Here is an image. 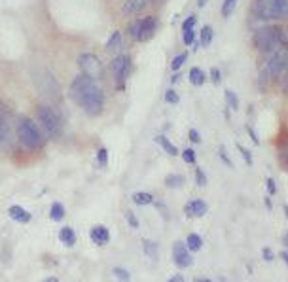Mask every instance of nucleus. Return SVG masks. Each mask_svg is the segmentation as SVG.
<instances>
[{"mask_svg": "<svg viewBox=\"0 0 288 282\" xmlns=\"http://www.w3.org/2000/svg\"><path fill=\"white\" fill-rule=\"evenodd\" d=\"M214 40V29L210 25H203L201 30H199V44L201 48H209L210 44Z\"/></svg>", "mask_w": 288, "mask_h": 282, "instance_id": "20", "label": "nucleus"}, {"mask_svg": "<svg viewBox=\"0 0 288 282\" xmlns=\"http://www.w3.org/2000/svg\"><path fill=\"white\" fill-rule=\"evenodd\" d=\"M131 201L135 203L137 207H148L152 203H156V197L148 193V191H135L133 195H131Z\"/></svg>", "mask_w": 288, "mask_h": 282, "instance_id": "18", "label": "nucleus"}, {"mask_svg": "<svg viewBox=\"0 0 288 282\" xmlns=\"http://www.w3.org/2000/svg\"><path fill=\"white\" fill-rule=\"evenodd\" d=\"M146 6H154V4H159V0H144Z\"/></svg>", "mask_w": 288, "mask_h": 282, "instance_id": "50", "label": "nucleus"}, {"mask_svg": "<svg viewBox=\"0 0 288 282\" xmlns=\"http://www.w3.org/2000/svg\"><path fill=\"white\" fill-rule=\"evenodd\" d=\"M17 137L21 140V144L25 148H29V150H40V148H44V142H46V137L40 131V127L29 117H19V122H17Z\"/></svg>", "mask_w": 288, "mask_h": 282, "instance_id": "4", "label": "nucleus"}, {"mask_svg": "<svg viewBox=\"0 0 288 282\" xmlns=\"http://www.w3.org/2000/svg\"><path fill=\"white\" fill-rule=\"evenodd\" d=\"M8 140H10V125L4 116H0V144H6Z\"/></svg>", "mask_w": 288, "mask_h": 282, "instance_id": "30", "label": "nucleus"}, {"mask_svg": "<svg viewBox=\"0 0 288 282\" xmlns=\"http://www.w3.org/2000/svg\"><path fill=\"white\" fill-rule=\"evenodd\" d=\"M78 66L82 74H86L89 78H93V80H101L102 78V72H104V66H102L101 59L97 57L95 53H82L78 57Z\"/></svg>", "mask_w": 288, "mask_h": 282, "instance_id": "8", "label": "nucleus"}, {"mask_svg": "<svg viewBox=\"0 0 288 282\" xmlns=\"http://www.w3.org/2000/svg\"><path fill=\"white\" fill-rule=\"evenodd\" d=\"M188 78H190V84L194 87H203L207 84V80H209V76H207V72L203 70L201 66H192Z\"/></svg>", "mask_w": 288, "mask_h": 282, "instance_id": "14", "label": "nucleus"}, {"mask_svg": "<svg viewBox=\"0 0 288 282\" xmlns=\"http://www.w3.org/2000/svg\"><path fill=\"white\" fill-rule=\"evenodd\" d=\"M281 157H282V163H284V169H288V152H282Z\"/></svg>", "mask_w": 288, "mask_h": 282, "instance_id": "47", "label": "nucleus"}, {"mask_svg": "<svg viewBox=\"0 0 288 282\" xmlns=\"http://www.w3.org/2000/svg\"><path fill=\"white\" fill-rule=\"evenodd\" d=\"M70 97L87 116H99L104 108V93L99 82L89 78L86 74L74 76L70 82Z\"/></svg>", "mask_w": 288, "mask_h": 282, "instance_id": "1", "label": "nucleus"}, {"mask_svg": "<svg viewBox=\"0 0 288 282\" xmlns=\"http://www.w3.org/2000/svg\"><path fill=\"white\" fill-rule=\"evenodd\" d=\"M282 19H288V0L284 2V14H282Z\"/></svg>", "mask_w": 288, "mask_h": 282, "instance_id": "51", "label": "nucleus"}, {"mask_svg": "<svg viewBox=\"0 0 288 282\" xmlns=\"http://www.w3.org/2000/svg\"><path fill=\"white\" fill-rule=\"evenodd\" d=\"M209 80L212 82V86H220L222 84V70L218 66H212L209 72Z\"/></svg>", "mask_w": 288, "mask_h": 282, "instance_id": "34", "label": "nucleus"}, {"mask_svg": "<svg viewBox=\"0 0 288 282\" xmlns=\"http://www.w3.org/2000/svg\"><path fill=\"white\" fill-rule=\"evenodd\" d=\"M282 243H284V246H288V233L282 235Z\"/></svg>", "mask_w": 288, "mask_h": 282, "instance_id": "54", "label": "nucleus"}, {"mask_svg": "<svg viewBox=\"0 0 288 282\" xmlns=\"http://www.w3.org/2000/svg\"><path fill=\"white\" fill-rule=\"evenodd\" d=\"M188 137H190V142L192 144H201V135H199V131L197 129H190L188 131Z\"/></svg>", "mask_w": 288, "mask_h": 282, "instance_id": "42", "label": "nucleus"}, {"mask_svg": "<svg viewBox=\"0 0 288 282\" xmlns=\"http://www.w3.org/2000/svg\"><path fill=\"white\" fill-rule=\"evenodd\" d=\"M194 282H212V280H210V278H203L201 276V278H195Z\"/></svg>", "mask_w": 288, "mask_h": 282, "instance_id": "53", "label": "nucleus"}, {"mask_svg": "<svg viewBox=\"0 0 288 282\" xmlns=\"http://www.w3.org/2000/svg\"><path fill=\"white\" fill-rule=\"evenodd\" d=\"M180 76H182V74H180V70H178V72H174L173 76H171V82H173V84H176V82H180Z\"/></svg>", "mask_w": 288, "mask_h": 282, "instance_id": "46", "label": "nucleus"}, {"mask_svg": "<svg viewBox=\"0 0 288 282\" xmlns=\"http://www.w3.org/2000/svg\"><path fill=\"white\" fill-rule=\"evenodd\" d=\"M50 218L53 220V222H61V220L65 218V207H63V205H61L59 201H55L53 205H51Z\"/></svg>", "mask_w": 288, "mask_h": 282, "instance_id": "26", "label": "nucleus"}, {"mask_svg": "<svg viewBox=\"0 0 288 282\" xmlns=\"http://www.w3.org/2000/svg\"><path fill=\"white\" fill-rule=\"evenodd\" d=\"M112 273H114V276L118 278V280H122V282H129L131 280V273L127 271V269L114 267V269H112Z\"/></svg>", "mask_w": 288, "mask_h": 282, "instance_id": "36", "label": "nucleus"}, {"mask_svg": "<svg viewBox=\"0 0 288 282\" xmlns=\"http://www.w3.org/2000/svg\"><path fill=\"white\" fill-rule=\"evenodd\" d=\"M224 101H226V106L230 110H239V97L233 89H226L224 91Z\"/></svg>", "mask_w": 288, "mask_h": 282, "instance_id": "24", "label": "nucleus"}, {"mask_svg": "<svg viewBox=\"0 0 288 282\" xmlns=\"http://www.w3.org/2000/svg\"><path fill=\"white\" fill-rule=\"evenodd\" d=\"M36 117L40 122L44 135H48L50 138H59L63 135V122L55 110L51 108L50 104H40L36 108Z\"/></svg>", "mask_w": 288, "mask_h": 282, "instance_id": "5", "label": "nucleus"}, {"mask_svg": "<svg viewBox=\"0 0 288 282\" xmlns=\"http://www.w3.org/2000/svg\"><path fill=\"white\" fill-rule=\"evenodd\" d=\"M167 282H184V276H182V275H174V276H171V278H169Z\"/></svg>", "mask_w": 288, "mask_h": 282, "instance_id": "45", "label": "nucleus"}, {"mask_svg": "<svg viewBox=\"0 0 288 282\" xmlns=\"http://www.w3.org/2000/svg\"><path fill=\"white\" fill-rule=\"evenodd\" d=\"M125 220H127V224L133 227V229H138L140 227V222H138V218L131 212V210H125Z\"/></svg>", "mask_w": 288, "mask_h": 282, "instance_id": "39", "label": "nucleus"}, {"mask_svg": "<svg viewBox=\"0 0 288 282\" xmlns=\"http://www.w3.org/2000/svg\"><path fill=\"white\" fill-rule=\"evenodd\" d=\"M184 243H186V246L190 248V252H199L203 248V237L197 235V233H190Z\"/></svg>", "mask_w": 288, "mask_h": 282, "instance_id": "22", "label": "nucleus"}, {"mask_svg": "<svg viewBox=\"0 0 288 282\" xmlns=\"http://www.w3.org/2000/svg\"><path fill=\"white\" fill-rule=\"evenodd\" d=\"M284 216L288 218V207H284Z\"/></svg>", "mask_w": 288, "mask_h": 282, "instance_id": "55", "label": "nucleus"}, {"mask_svg": "<svg viewBox=\"0 0 288 282\" xmlns=\"http://www.w3.org/2000/svg\"><path fill=\"white\" fill-rule=\"evenodd\" d=\"M140 23H142V19L137 17V19H133V21L129 23V27H127V34H129L133 40H138V34H140Z\"/></svg>", "mask_w": 288, "mask_h": 282, "instance_id": "29", "label": "nucleus"}, {"mask_svg": "<svg viewBox=\"0 0 288 282\" xmlns=\"http://www.w3.org/2000/svg\"><path fill=\"white\" fill-rule=\"evenodd\" d=\"M142 250H144V254H146V258H150V260H158L159 258V246H158V243H154V240L144 239Z\"/></svg>", "mask_w": 288, "mask_h": 282, "instance_id": "23", "label": "nucleus"}, {"mask_svg": "<svg viewBox=\"0 0 288 282\" xmlns=\"http://www.w3.org/2000/svg\"><path fill=\"white\" fill-rule=\"evenodd\" d=\"M284 42V29L277 23H262L252 32V46L258 53L269 55Z\"/></svg>", "mask_w": 288, "mask_h": 282, "instance_id": "2", "label": "nucleus"}, {"mask_svg": "<svg viewBox=\"0 0 288 282\" xmlns=\"http://www.w3.org/2000/svg\"><path fill=\"white\" fill-rule=\"evenodd\" d=\"M195 42H197V32H195V29L184 30V32H182V44H184V46H194Z\"/></svg>", "mask_w": 288, "mask_h": 282, "instance_id": "33", "label": "nucleus"}, {"mask_svg": "<svg viewBox=\"0 0 288 282\" xmlns=\"http://www.w3.org/2000/svg\"><path fill=\"white\" fill-rule=\"evenodd\" d=\"M281 258H282V261L286 263V267H288V250H282V252H281Z\"/></svg>", "mask_w": 288, "mask_h": 282, "instance_id": "48", "label": "nucleus"}, {"mask_svg": "<svg viewBox=\"0 0 288 282\" xmlns=\"http://www.w3.org/2000/svg\"><path fill=\"white\" fill-rule=\"evenodd\" d=\"M235 8H237V0H224L222 8H220V14H222L224 19L231 17V14L235 12Z\"/></svg>", "mask_w": 288, "mask_h": 282, "instance_id": "27", "label": "nucleus"}, {"mask_svg": "<svg viewBox=\"0 0 288 282\" xmlns=\"http://www.w3.org/2000/svg\"><path fill=\"white\" fill-rule=\"evenodd\" d=\"M218 155H220V159H222V163L226 167H230V169H235V165H233V161H231V157L226 153V148L224 146H220V150H218Z\"/></svg>", "mask_w": 288, "mask_h": 282, "instance_id": "38", "label": "nucleus"}, {"mask_svg": "<svg viewBox=\"0 0 288 282\" xmlns=\"http://www.w3.org/2000/svg\"><path fill=\"white\" fill-rule=\"evenodd\" d=\"M207 2H209V0H197V8H199V10H201V8H205V6H207Z\"/></svg>", "mask_w": 288, "mask_h": 282, "instance_id": "49", "label": "nucleus"}, {"mask_svg": "<svg viewBox=\"0 0 288 282\" xmlns=\"http://www.w3.org/2000/svg\"><path fill=\"white\" fill-rule=\"evenodd\" d=\"M163 2H165V0H159V4H163Z\"/></svg>", "mask_w": 288, "mask_h": 282, "instance_id": "56", "label": "nucleus"}, {"mask_svg": "<svg viewBox=\"0 0 288 282\" xmlns=\"http://www.w3.org/2000/svg\"><path fill=\"white\" fill-rule=\"evenodd\" d=\"M42 282H59V280L55 278V276H48V278H46V280H42Z\"/></svg>", "mask_w": 288, "mask_h": 282, "instance_id": "52", "label": "nucleus"}, {"mask_svg": "<svg viewBox=\"0 0 288 282\" xmlns=\"http://www.w3.org/2000/svg\"><path fill=\"white\" fill-rule=\"evenodd\" d=\"M59 240L61 243H65L66 246H74L76 245V231L65 225V227H61V231H59Z\"/></svg>", "mask_w": 288, "mask_h": 282, "instance_id": "21", "label": "nucleus"}, {"mask_svg": "<svg viewBox=\"0 0 288 282\" xmlns=\"http://www.w3.org/2000/svg\"><path fill=\"white\" fill-rule=\"evenodd\" d=\"M184 184H186V178L178 173H171L165 176V188L169 189H180L184 188Z\"/></svg>", "mask_w": 288, "mask_h": 282, "instance_id": "19", "label": "nucleus"}, {"mask_svg": "<svg viewBox=\"0 0 288 282\" xmlns=\"http://www.w3.org/2000/svg\"><path fill=\"white\" fill-rule=\"evenodd\" d=\"M163 99H165V102H167V104H171V106H176V104H178V102H180L178 93L174 91L173 87H169V89H167L165 93H163Z\"/></svg>", "mask_w": 288, "mask_h": 282, "instance_id": "32", "label": "nucleus"}, {"mask_svg": "<svg viewBox=\"0 0 288 282\" xmlns=\"http://www.w3.org/2000/svg\"><path fill=\"white\" fill-rule=\"evenodd\" d=\"M32 80H34L36 87H38V91L51 102H61L63 101V97H61V87H59L57 80L51 76V72L48 70H34L32 72Z\"/></svg>", "mask_w": 288, "mask_h": 282, "instance_id": "6", "label": "nucleus"}, {"mask_svg": "<svg viewBox=\"0 0 288 282\" xmlns=\"http://www.w3.org/2000/svg\"><path fill=\"white\" fill-rule=\"evenodd\" d=\"M173 261H174V265H176L178 269L192 267L194 258H192V252H190V248L186 246V243L176 240V243L173 245Z\"/></svg>", "mask_w": 288, "mask_h": 282, "instance_id": "9", "label": "nucleus"}, {"mask_svg": "<svg viewBox=\"0 0 288 282\" xmlns=\"http://www.w3.org/2000/svg\"><path fill=\"white\" fill-rule=\"evenodd\" d=\"M123 46V34L122 30H114L112 34H110V38L106 40V50L110 51V53H114V51H120Z\"/></svg>", "mask_w": 288, "mask_h": 282, "instance_id": "17", "label": "nucleus"}, {"mask_svg": "<svg viewBox=\"0 0 288 282\" xmlns=\"http://www.w3.org/2000/svg\"><path fill=\"white\" fill-rule=\"evenodd\" d=\"M159 27V19L158 15H148V17H142V23H140V34H138L137 42H148L152 38L156 36Z\"/></svg>", "mask_w": 288, "mask_h": 282, "instance_id": "10", "label": "nucleus"}, {"mask_svg": "<svg viewBox=\"0 0 288 282\" xmlns=\"http://www.w3.org/2000/svg\"><path fill=\"white\" fill-rule=\"evenodd\" d=\"M195 25H197V14H190L186 19L182 21V32H184V30L195 29Z\"/></svg>", "mask_w": 288, "mask_h": 282, "instance_id": "35", "label": "nucleus"}, {"mask_svg": "<svg viewBox=\"0 0 288 282\" xmlns=\"http://www.w3.org/2000/svg\"><path fill=\"white\" fill-rule=\"evenodd\" d=\"M156 142L161 146V150H163L167 155H171V157H176V155H178V148L169 140L167 135H158V137H156Z\"/></svg>", "mask_w": 288, "mask_h": 282, "instance_id": "16", "label": "nucleus"}, {"mask_svg": "<svg viewBox=\"0 0 288 282\" xmlns=\"http://www.w3.org/2000/svg\"><path fill=\"white\" fill-rule=\"evenodd\" d=\"M97 163L101 167L108 165V150L106 148H99V152H97Z\"/></svg>", "mask_w": 288, "mask_h": 282, "instance_id": "40", "label": "nucleus"}, {"mask_svg": "<svg viewBox=\"0 0 288 282\" xmlns=\"http://www.w3.org/2000/svg\"><path fill=\"white\" fill-rule=\"evenodd\" d=\"M264 260H266V261L273 260V254H271V250H269V248H264Z\"/></svg>", "mask_w": 288, "mask_h": 282, "instance_id": "44", "label": "nucleus"}, {"mask_svg": "<svg viewBox=\"0 0 288 282\" xmlns=\"http://www.w3.org/2000/svg\"><path fill=\"white\" fill-rule=\"evenodd\" d=\"M235 146H237L239 153H241V157L245 159V163H246V165H248V167H250V165H252V155H250V150H248V148H245V146H241V144H239V142H237V144H235Z\"/></svg>", "mask_w": 288, "mask_h": 282, "instance_id": "37", "label": "nucleus"}, {"mask_svg": "<svg viewBox=\"0 0 288 282\" xmlns=\"http://www.w3.org/2000/svg\"><path fill=\"white\" fill-rule=\"evenodd\" d=\"M246 131H248V135H250V140H252V142H254V144H260V138L256 137L254 129H252V127H246Z\"/></svg>", "mask_w": 288, "mask_h": 282, "instance_id": "43", "label": "nucleus"}, {"mask_svg": "<svg viewBox=\"0 0 288 282\" xmlns=\"http://www.w3.org/2000/svg\"><path fill=\"white\" fill-rule=\"evenodd\" d=\"M144 8H146L144 0H123L122 12L125 15H137L142 12Z\"/></svg>", "mask_w": 288, "mask_h": 282, "instance_id": "15", "label": "nucleus"}, {"mask_svg": "<svg viewBox=\"0 0 288 282\" xmlns=\"http://www.w3.org/2000/svg\"><path fill=\"white\" fill-rule=\"evenodd\" d=\"M288 74V48L281 46L267 55V61L260 72V86L266 87L267 82H279Z\"/></svg>", "mask_w": 288, "mask_h": 282, "instance_id": "3", "label": "nucleus"}, {"mask_svg": "<svg viewBox=\"0 0 288 282\" xmlns=\"http://www.w3.org/2000/svg\"><path fill=\"white\" fill-rule=\"evenodd\" d=\"M182 161L188 163V165H195L197 163V153H195L194 148H184L182 150Z\"/></svg>", "mask_w": 288, "mask_h": 282, "instance_id": "31", "label": "nucleus"}, {"mask_svg": "<svg viewBox=\"0 0 288 282\" xmlns=\"http://www.w3.org/2000/svg\"><path fill=\"white\" fill-rule=\"evenodd\" d=\"M194 178H195V186H197V188H205L207 182H209V178H207V174H205V171H203L201 167H195Z\"/></svg>", "mask_w": 288, "mask_h": 282, "instance_id": "28", "label": "nucleus"}, {"mask_svg": "<svg viewBox=\"0 0 288 282\" xmlns=\"http://www.w3.org/2000/svg\"><path fill=\"white\" fill-rule=\"evenodd\" d=\"M89 237H91V240L97 246H104L110 243V231H108V227H104V225H93L91 231H89Z\"/></svg>", "mask_w": 288, "mask_h": 282, "instance_id": "12", "label": "nucleus"}, {"mask_svg": "<svg viewBox=\"0 0 288 282\" xmlns=\"http://www.w3.org/2000/svg\"><path fill=\"white\" fill-rule=\"evenodd\" d=\"M110 70H112L118 91H123L125 89V82L129 80L131 72H133V59H131V55H127V53L116 55V59L110 63Z\"/></svg>", "mask_w": 288, "mask_h": 282, "instance_id": "7", "label": "nucleus"}, {"mask_svg": "<svg viewBox=\"0 0 288 282\" xmlns=\"http://www.w3.org/2000/svg\"><path fill=\"white\" fill-rule=\"evenodd\" d=\"M188 57H190V53H188V51H182V53H178V55H174L173 61H171V70H173V72H178L180 68L186 65Z\"/></svg>", "mask_w": 288, "mask_h": 282, "instance_id": "25", "label": "nucleus"}, {"mask_svg": "<svg viewBox=\"0 0 288 282\" xmlns=\"http://www.w3.org/2000/svg\"><path fill=\"white\" fill-rule=\"evenodd\" d=\"M8 214H10V218H12L14 222H17V224H29L30 218H32L29 210H25L23 207H19V205H12V207L8 209Z\"/></svg>", "mask_w": 288, "mask_h": 282, "instance_id": "13", "label": "nucleus"}, {"mask_svg": "<svg viewBox=\"0 0 288 282\" xmlns=\"http://www.w3.org/2000/svg\"><path fill=\"white\" fill-rule=\"evenodd\" d=\"M266 188H267V195L269 197H275L277 195V182H275V178H267L266 180Z\"/></svg>", "mask_w": 288, "mask_h": 282, "instance_id": "41", "label": "nucleus"}, {"mask_svg": "<svg viewBox=\"0 0 288 282\" xmlns=\"http://www.w3.org/2000/svg\"><path fill=\"white\" fill-rule=\"evenodd\" d=\"M209 212V205L203 199H192L184 205V214L188 218H203Z\"/></svg>", "mask_w": 288, "mask_h": 282, "instance_id": "11", "label": "nucleus"}]
</instances>
